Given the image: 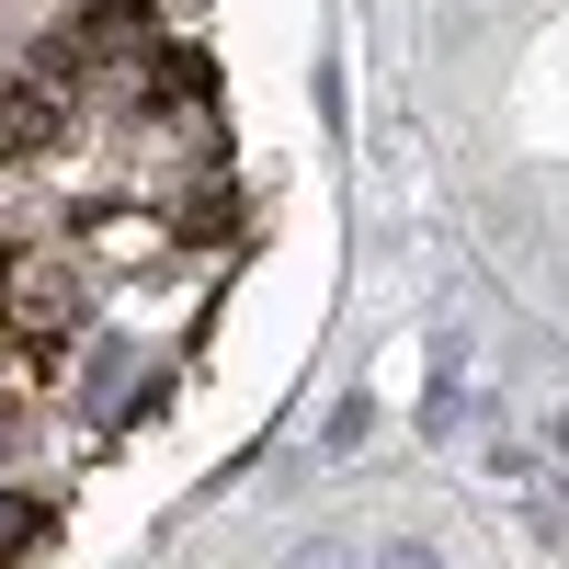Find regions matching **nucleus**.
I'll return each mask as SVG.
<instances>
[{
  "instance_id": "obj_1",
  "label": "nucleus",
  "mask_w": 569,
  "mask_h": 569,
  "mask_svg": "<svg viewBox=\"0 0 569 569\" xmlns=\"http://www.w3.org/2000/svg\"><path fill=\"white\" fill-rule=\"evenodd\" d=\"M0 319L23 330V342H58V330H80V273L58 251H12L0 262Z\"/></svg>"
},
{
  "instance_id": "obj_2",
  "label": "nucleus",
  "mask_w": 569,
  "mask_h": 569,
  "mask_svg": "<svg viewBox=\"0 0 569 569\" xmlns=\"http://www.w3.org/2000/svg\"><path fill=\"white\" fill-rule=\"evenodd\" d=\"M365 433H376V399L342 388V399H330V421H319V456H365Z\"/></svg>"
},
{
  "instance_id": "obj_3",
  "label": "nucleus",
  "mask_w": 569,
  "mask_h": 569,
  "mask_svg": "<svg viewBox=\"0 0 569 569\" xmlns=\"http://www.w3.org/2000/svg\"><path fill=\"white\" fill-rule=\"evenodd\" d=\"M467 421V376H456V353L433 365V399H421V433H456Z\"/></svg>"
},
{
  "instance_id": "obj_4",
  "label": "nucleus",
  "mask_w": 569,
  "mask_h": 569,
  "mask_svg": "<svg viewBox=\"0 0 569 569\" xmlns=\"http://www.w3.org/2000/svg\"><path fill=\"white\" fill-rule=\"evenodd\" d=\"M376 569H445V547H421V536H388V547H376Z\"/></svg>"
},
{
  "instance_id": "obj_5",
  "label": "nucleus",
  "mask_w": 569,
  "mask_h": 569,
  "mask_svg": "<svg viewBox=\"0 0 569 569\" xmlns=\"http://www.w3.org/2000/svg\"><path fill=\"white\" fill-rule=\"evenodd\" d=\"M547 456H569V410H558V421H547Z\"/></svg>"
}]
</instances>
